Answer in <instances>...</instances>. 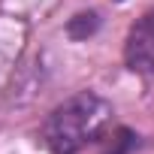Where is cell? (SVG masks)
I'll return each mask as SVG.
<instances>
[{
  "label": "cell",
  "instance_id": "cell-1",
  "mask_svg": "<svg viewBox=\"0 0 154 154\" xmlns=\"http://www.w3.org/2000/svg\"><path fill=\"white\" fill-rule=\"evenodd\" d=\"M112 118V106L94 94L82 91L69 100H63L45 121L42 136L51 154H79L88 142H94Z\"/></svg>",
  "mask_w": 154,
  "mask_h": 154
},
{
  "label": "cell",
  "instance_id": "cell-2",
  "mask_svg": "<svg viewBox=\"0 0 154 154\" xmlns=\"http://www.w3.org/2000/svg\"><path fill=\"white\" fill-rule=\"evenodd\" d=\"M124 60L133 72H154V9L145 12L127 33L124 42Z\"/></svg>",
  "mask_w": 154,
  "mask_h": 154
}]
</instances>
